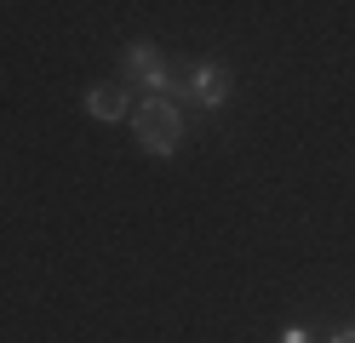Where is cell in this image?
Listing matches in <instances>:
<instances>
[{"mask_svg":"<svg viewBox=\"0 0 355 343\" xmlns=\"http://www.w3.org/2000/svg\"><path fill=\"white\" fill-rule=\"evenodd\" d=\"M132 132H138V143L149 155H172L178 143H184V121H178V109L161 103V98H149L138 114H132Z\"/></svg>","mask_w":355,"mask_h":343,"instance_id":"cell-1","label":"cell"},{"mask_svg":"<svg viewBox=\"0 0 355 343\" xmlns=\"http://www.w3.org/2000/svg\"><path fill=\"white\" fill-rule=\"evenodd\" d=\"M126 75H138V80H144V86H155V91L166 86V69L155 63L149 46H132V52H126Z\"/></svg>","mask_w":355,"mask_h":343,"instance_id":"cell-2","label":"cell"},{"mask_svg":"<svg viewBox=\"0 0 355 343\" xmlns=\"http://www.w3.org/2000/svg\"><path fill=\"white\" fill-rule=\"evenodd\" d=\"M126 103H132V98H126V86H98L92 98H86V109H92L98 121H121Z\"/></svg>","mask_w":355,"mask_h":343,"instance_id":"cell-3","label":"cell"},{"mask_svg":"<svg viewBox=\"0 0 355 343\" xmlns=\"http://www.w3.org/2000/svg\"><path fill=\"white\" fill-rule=\"evenodd\" d=\"M195 86H201V98H207V103H224L230 75H224V69H201V80H195Z\"/></svg>","mask_w":355,"mask_h":343,"instance_id":"cell-4","label":"cell"},{"mask_svg":"<svg viewBox=\"0 0 355 343\" xmlns=\"http://www.w3.org/2000/svg\"><path fill=\"white\" fill-rule=\"evenodd\" d=\"M332 343H355V326H344V332H332Z\"/></svg>","mask_w":355,"mask_h":343,"instance_id":"cell-5","label":"cell"},{"mask_svg":"<svg viewBox=\"0 0 355 343\" xmlns=\"http://www.w3.org/2000/svg\"><path fill=\"white\" fill-rule=\"evenodd\" d=\"M286 343H309V337H304V332H298V326H293V332H286Z\"/></svg>","mask_w":355,"mask_h":343,"instance_id":"cell-6","label":"cell"}]
</instances>
